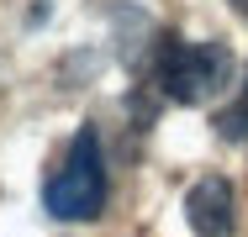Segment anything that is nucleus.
Listing matches in <instances>:
<instances>
[{
  "mask_svg": "<svg viewBox=\"0 0 248 237\" xmlns=\"http://www.w3.org/2000/svg\"><path fill=\"white\" fill-rule=\"evenodd\" d=\"M232 79V47L222 37H206V43H185L174 32H164L153 43V58H148V85L164 100L174 105H201L211 95L227 90Z\"/></svg>",
  "mask_w": 248,
  "mask_h": 237,
  "instance_id": "nucleus-1",
  "label": "nucleus"
},
{
  "mask_svg": "<svg viewBox=\"0 0 248 237\" xmlns=\"http://www.w3.org/2000/svg\"><path fill=\"white\" fill-rule=\"evenodd\" d=\"M106 158H100V132L95 127H79L69 148H63V158H58V169L48 174V185H43V211L58 216V222H95L100 211H106Z\"/></svg>",
  "mask_w": 248,
  "mask_h": 237,
  "instance_id": "nucleus-2",
  "label": "nucleus"
},
{
  "mask_svg": "<svg viewBox=\"0 0 248 237\" xmlns=\"http://www.w3.org/2000/svg\"><path fill=\"white\" fill-rule=\"evenodd\" d=\"M211 127H217L222 142H248V74H243V85H238V95L211 116Z\"/></svg>",
  "mask_w": 248,
  "mask_h": 237,
  "instance_id": "nucleus-4",
  "label": "nucleus"
},
{
  "mask_svg": "<svg viewBox=\"0 0 248 237\" xmlns=\"http://www.w3.org/2000/svg\"><path fill=\"white\" fill-rule=\"evenodd\" d=\"M185 222L196 237H232L238 232V190L227 174H201L185 190Z\"/></svg>",
  "mask_w": 248,
  "mask_h": 237,
  "instance_id": "nucleus-3",
  "label": "nucleus"
},
{
  "mask_svg": "<svg viewBox=\"0 0 248 237\" xmlns=\"http://www.w3.org/2000/svg\"><path fill=\"white\" fill-rule=\"evenodd\" d=\"M232 11H238V16H243V21H248V0H232Z\"/></svg>",
  "mask_w": 248,
  "mask_h": 237,
  "instance_id": "nucleus-5",
  "label": "nucleus"
}]
</instances>
